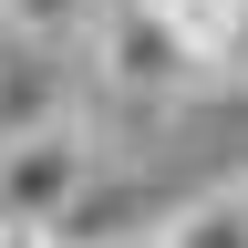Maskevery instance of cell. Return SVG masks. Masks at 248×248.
Masks as SVG:
<instances>
[{
	"instance_id": "cell-10",
	"label": "cell",
	"mask_w": 248,
	"mask_h": 248,
	"mask_svg": "<svg viewBox=\"0 0 248 248\" xmlns=\"http://www.w3.org/2000/svg\"><path fill=\"white\" fill-rule=\"evenodd\" d=\"M52 248H62V238H52Z\"/></svg>"
},
{
	"instance_id": "cell-2",
	"label": "cell",
	"mask_w": 248,
	"mask_h": 248,
	"mask_svg": "<svg viewBox=\"0 0 248 248\" xmlns=\"http://www.w3.org/2000/svg\"><path fill=\"white\" fill-rule=\"evenodd\" d=\"M83 186H93L83 114H52V124H31V135H0V228H42L52 238Z\"/></svg>"
},
{
	"instance_id": "cell-5",
	"label": "cell",
	"mask_w": 248,
	"mask_h": 248,
	"mask_svg": "<svg viewBox=\"0 0 248 248\" xmlns=\"http://www.w3.org/2000/svg\"><path fill=\"white\" fill-rule=\"evenodd\" d=\"M155 238H166V248H248V217H238L228 186H207V197H176Z\"/></svg>"
},
{
	"instance_id": "cell-4",
	"label": "cell",
	"mask_w": 248,
	"mask_h": 248,
	"mask_svg": "<svg viewBox=\"0 0 248 248\" xmlns=\"http://www.w3.org/2000/svg\"><path fill=\"white\" fill-rule=\"evenodd\" d=\"M93 11H104V0H0V31L31 42V52H83Z\"/></svg>"
},
{
	"instance_id": "cell-8",
	"label": "cell",
	"mask_w": 248,
	"mask_h": 248,
	"mask_svg": "<svg viewBox=\"0 0 248 248\" xmlns=\"http://www.w3.org/2000/svg\"><path fill=\"white\" fill-rule=\"evenodd\" d=\"M114 248H166V238H155V228H145V238H114Z\"/></svg>"
},
{
	"instance_id": "cell-9",
	"label": "cell",
	"mask_w": 248,
	"mask_h": 248,
	"mask_svg": "<svg viewBox=\"0 0 248 248\" xmlns=\"http://www.w3.org/2000/svg\"><path fill=\"white\" fill-rule=\"evenodd\" d=\"M228 197H238V217H248V176H238V186H228Z\"/></svg>"
},
{
	"instance_id": "cell-3",
	"label": "cell",
	"mask_w": 248,
	"mask_h": 248,
	"mask_svg": "<svg viewBox=\"0 0 248 248\" xmlns=\"http://www.w3.org/2000/svg\"><path fill=\"white\" fill-rule=\"evenodd\" d=\"M186 52H197L207 83L248 93V0H197V11H186Z\"/></svg>"
},
{
	"instance_id": "cell-7",
	"label": "cell",
	"mask_w": 248,
	"mask_h": 248,
	"mask_svg": "<svg viewBox=\"0 0 248 248\" xmlns=\"http://www.w3.org/2000/svg\"><path fill=\"white\" fill-rule=\"evenodd\" d=\"M0 248H52V238L42 228H0Z\"/></svg>"
},
{
	"instance_id": "cell-6",
	"label": "cell",
	"mask_w": 248,
	"mask_h": 248,
	"mask_svg": "<svg viewBox=\"0 0 248 248\" xmlns=\"http://www.w3.org/2000/svg\"><path fill=\"white\" fill-rule=\"evenodd\" d=\"M124 11H155V21H176V31H186V11H197V0H124Z\"/></svg>"
},
{
	"instance_id": "cell-1",
	"label": "cell",
	"mask_w": 248,
	"mask_h": 248,
	"mask_svg": "<svg viewBox=\"0 0 248 248\" xmlns=\"http://www.w3.org/2000/svg\"><path fill=\"white\" fill-rule=\"evenodd\" d=\"M83 52H93V83H104V104H114L124 124H166V114H186V104L207 93L197 52H186V31L155 21V11H124V0H104V11H93Z\"/></svg>"
}]
</instances>
